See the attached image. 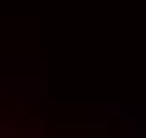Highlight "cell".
<instances>
[{"label":"cell","instance_id":"cell-1","mask_svg":"<svg viewBox=\"0 0 146 138\" xmlns=\"http://www.w3.org/2000/svg\"><path fill=\"white\" fill-rule=\"evenodd\" d=\"M38 100H46L38 69H0V115H38Z\"/></svg>","mask_w":146,"mask_h":138},{"label":"cell","instance_id":"cell-2","mask_svg":"<svg viewBox=\"0 0 146 138\" xmlns=\"http://www.w3.org/2000/svg\"><path fill=\"white\" fill-rule=\"evenodd\" d=\"M100 123H131L123 138H146V100H108V108H100Z\"/></svg>","mask_w":146,"mask_h":138},{"label":"cell","instance_id":"cell-3","mask_svg":"<svg viewBox=\"0 0 146 138\" xmlns=\"http://www.w3.org/2000/svg\"><path fill=\"white\" fill-rule=\"evenodd\" d=\"M0 138H46V115H0Z\"/></svg>","mask_w":146,"mask_h":138}]
</instances>
